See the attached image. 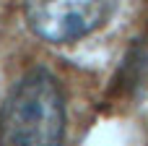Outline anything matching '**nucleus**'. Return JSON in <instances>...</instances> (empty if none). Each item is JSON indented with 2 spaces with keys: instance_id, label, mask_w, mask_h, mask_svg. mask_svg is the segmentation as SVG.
<instances>
[{
  "instance_id": "f257e3e1",
  "label": "nucleus",
  "mask_w": 148,
  "mask_h": 146,
  "mask_svg": "<svg viewBox=\"0 0 148 146\" xmlns=\"http://www.w3.org/2000/svg\"><path fill=\"white\" fill-rule=\"evenodd\" d=\"M65 99L47 68L26 71L0 107V146H62Z\"/></svg>"
},
{
  "instance_id": "f03ea898",
  "label": "nucleus",
  "mask_w": 148,
  "mask_h": 146,
  "mask_svg": "<svg viewBox=\"0 0 148 146\" xmlns=\"http://www.w3.org/2000/svg\"><path fill=\"white\" fill-rule=\"evenodd\" d=\"M117 0H26V21L36 37L52 44H70L99 26L114 13Z\"/></svg>"
}]
</instances>
